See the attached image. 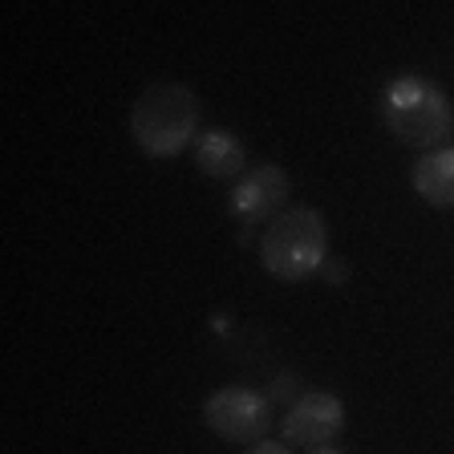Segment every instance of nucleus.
Segmentation results:
<instances>
[{"instance_id":"nucleus-1","label":"nucleus","mask_w":454,"mask_h":454,"mask_svg":"<svg viewBox=\"0 0 454 454\" xmlns=\"http://www.w3.org/2000/svg\"><path fill=\"white\" fill-rule=\"evenodd\" d=\"M203 106L199 94L183 82H154L138 94L130 110V134L142 154L151 159H175L199 138Z\"/></svg>"},{"instance_id":"nucleus-2","label":"nucleus","mask_w":454,"mask_h":454,"mask_svg":"<svg viewBox=\"0 0 454 454\" xmlns=\"http://www.w3.org/2000/svg\"><path fill=\"white\" fill-rule=\"evenodd\" d=\"M329 260V223L317 207H288L260 236V264L284 284L309 280Z\"/></svg>"},{"instance_id":"nucleus-3","label":"nucleus","mask_w":454,"mask_h":454,"mask_svg":"<svg viewBox=\"0 0 454 454\" xmlns=\"http://www.w3.org/2000/svg\"><path fill=\"white\" fill-rule=\"evenodd\" d=\"M381 118H386L389 134L397 142L418 146V151H438L442 138H450L454 130V114L446 94L430 77H418V74H402L386 85Z\"/></svg>"},{"instance_id":"nucleus-4","label":"nucleus","mask_w":454,"mask_h":454,"mask_svg":"<svg viewBox=\"0 0 454 454\" xmlns=\"http://www.w3.org/2000/svg\"><path fill=\"white\" fill-rule=\"evenodd\" d=\"M288 199H293V179L284 167H276V162L247 167L231 183V199H227V215L239 223V239H252L260 223L268 227L280 211H288Z\"/></svg>"},{"instance_id":"nucleus-5","label":"nucleus","mask_w":454,"mask_h":454,"mask_svg":"<svg viewBox=\"0 0 454 454\" xmlns=\"http://www.w3.org/2000/svg\"><path fill=\"white\" fill-rule=\"evenodd\" d=\"M203 422L211 426V434L223 442H264L268 426H272V402L268 394L252 386H223L203 402Z\"/></svg>"},{"instance_id":"nucleus-6","label":"nucleus","mask_w":454,"mask_h":454,"mask_svg":"<svg viewBox=\"0 0 454 454\" xmlns=\"http://www.w3.org/2000/svg\"><path fill=\"white\" fill-rule=\"evenodd\" d=\"M345 430V406L333 389H304V397L296 406H288L284 414L280 434L288 446H304V450H317V446H333V438Z\"/></svg>"},{"instance_id":"nucleus-7","label":"nucleus","mask_w":454,"mask_h":454,"mask_svg":"<svg viewBox=\"0 0 454 454\" xmlns=\"http://www.w3.org/2000/svg\"><path fill=\"white\" fill-rule=\"evenodd\" d=\"M191 151H195V167L203 170L207 179L236 183L239 175L247 170L244 142H239L231 130H223V126H207V130H199V138H195Z\"/></svg>"},{"instance_id":"nucleus-8","label":"nucleus","mask_w":454,"mask_h":454,"mask_svg":"<svg viewBox=\"0 0 454 454\" xmlns=\"http://www.w3.org/2000/svg\"><path fill=\"white\" fill-rule=\"evenodd\" d=\"M414 191L438 211H454V146L426 151L414 162Z\"/></svg>"},{"instance_id":"nucleus-9","label":"nucleus","mask_w":454,"mask_h":454,"mask_svg":"<svg viewBox=\"0 0 454 454\" xmlns=\"http://www.w3.org/2000/svg\"><path fill=\"white\" fill-rule=\"evenodd\" d=\"M301 381L293 378V373H280V378L272 381V389H268V402H288V406H296L301 402Z\"/></svg>"},{"instance_id":"nucleus-10","label":"nucleus","mask_w":454,"mask_h":454,"mask_svg":"<svg viewBox=\"0 0 454 454\" xmlns=\"http://www.w3.org/2000/svg\"><path fill=\"white\" fill-rule=\"evenodd\" d=\"M321 272H325V280H329V284H345V280H349V264H345L340 255H329Z\"/></svg>"},{"instance_id":"nucleus-11","label":"nucleus","mask_w":454,"mask_h":454,"mask_svg":"<svg viewBox=\"0 0 454 454\" xmlns=\"http://www.w3.org/2000/svg\"><path fill=\"white\" fill-rule=\"evenodd\" d=\"M247 454H293V450H288V442H268L264 438V442H255Z\"/></svg>"},{"instance_id":"nucleus-12","label":"nucleus","mask_w":454,"mask_h":454,"mask_svg":"<svg viewBox=\"0 0 454 454\" xmlns=\"http://www.w3.org/2000/svg\"><path fill=\"white\" fill-rule=\"evenodd\" d=\"M309 454H345V450H337V446H317V450H309Z\"/></svg>"},{"instance_id":"nucleus-13","label":"nucleus","mask_w":454,"mask_h":454,"mask_svg":"<svg viewBox=\"0 0 454 454\" xmlns=\"http://www.w3.org/2000/svg\"><path fill=\"white\" fill-rule=\"evenodd\" d=\"M450 138H454V130H450Z\"/></svg>"}]
</instances>
